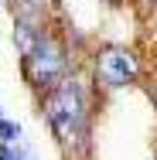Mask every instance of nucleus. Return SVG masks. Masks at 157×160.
<instances>
[{"label": "nucleus", "mask_w": 157, "mask_h": 160, "mask_svg": "<svg viewBox=\"0 0 157 160\" xmlns=\"http://www.w3.org/2000/svg\"><path fill=\"white\" fill-rule=\"evenodd\" d=\"M21 72H24L28 85H31L38 96L51 92L65 75L75 72V62H72V55H68L65 38L55 31V28H44V31L38 34V41L31 44V51L21 55Z\"/></svg>", "instance_id": "2"}, {"label": "nucleus", "mask_w": 157, "mask_h": 160, "mask_svg": "<svg viewBox=\"0 0 157 160\" xmlns=\"http://www.w3.org/2000/svg\"><path fill=\"white\" fill-rule=\"evenodd\" d=\"M102 3H109V7H116V3H123V0H102Z\"/></svg>", "instance_id": "8"}, {"label": "nucleus", "mask_w": 157, "mask_h": 160, "mask_svg": "<svg viewBox=\"0 0 157 160\" xmlns=\"http://www.w3.org/2000/svg\"><path fill=\"white\" fill-rule=\"evenodd\" d=\"M140 7V14H157V0H133Z\"/></svg>", "instance_id": "6"}, {"label": "nucleus", "mask_w": 157, "mask_h": 160, "mask_svg": "<svg viewBox=\"0 0 157 160\" xmlns=\"http://www.w3.org/2000/svg\"><path fill=\"white\" fill-rule=\"evenodd\" d=\"M0 160H31V157H24V153H17V150H7V153H0Z\"/></svg>", "instance_id": "7"}, {"label": "nucleus", "mask_w": 157, "mask_h": 160, "mask_svg": "<svg viewBox=\"0 0 157 160\" xmlns=\"http://www.w3.org/2000/svg\"><path fill=\"white\" fill-rule=\"evenodd\" d=\"M41 112L48 119V129L68 160L82 157L89 150L92 136V85L82 72L65 75L62 82L41 96Z\"/></svg>", "instance_id": "1"}, {"label": "nucleus", "mask_w": 157, "mask_h": 160, "mask_svg": "<svg viewBox=\"0 0 157 160\" xmlns=\"http://www.w3.org/2000/svg\"><path fill=\"white\" fill-rule=\"evenodd\" d=\"M51 10H55V0H14V21L34 31L51 28Z\"/></svg>", "instance_id": "4"}, {"label": "nucleus", "mask_w": 157, "mask_h": 160, "mask_svg": "<svg viewBox=\"0 0 157 160\" xmlns=\"http://www.w3.org/2000/svg\"><path fill=\"white\" fill-rule=\"evenodd\" d=\"M144 75V62L133 48L126 44H102L96 48L92 55V82L106 92H116V89H130L137 85Z\"/></svg>", "instance_id": "3"}, {"label": "nucleus", "mask_w": 157, "mask_h": 160, "mask_svg": "<svg viewBox=\"0 0 157 160\" xmlns=\"http://www.w3.org/2000/svg\"><path fill=\"white\" fill-rule=\"evenodd\" d=\"M17 136H21V126L3 116V119H0V140H3V143H17Z\"/></svg>", "instance_id": "5"}, {"label": "nucleus", "mask_w": 157, "mask_h": 160, "mask_svg": "<svg viewBox=\"0 0 157 160\" xmlns=\"http://www.w3.org/2000/svg\"><path fill=\"white\" fill-rule=\"evenodd\" d=\"M0 119H3V112H0Z\"/></svg>", "instance_id": "9"}]
</instances>
